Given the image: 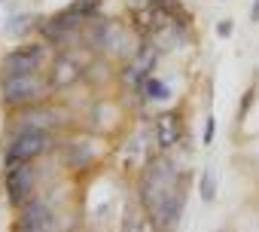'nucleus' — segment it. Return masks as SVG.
Segmentation results:
<instances>
[{
	"label": "nucleus",
	"mask_w": 259,
	"mask_h": 232,
	"mask_svg": "<svg viewBox=\"0 0 259 232\" xmlns=\"http://www.w3.org/2000/svg\"><path fill=\"white\" fill-rule=\"evenodd\" d=\"M61 123V116H58V110H31V113H25L22 120H16L13 123V129L16 132H31V129H55Z\"/></svg>",
	"instance_id": "10"
},
{
	"label": "nucleus",
	"mask_w": 259,
	"mask_h": 232,
	"mask_svg": "<svg viewBox=\"0 0 259 232\" xmlns=\"http://www.w3.org/2000/svg\"><path fill=\"white\" fill-rule=\"evenodd\" d=\"M82 73V58L79 55H61L52 67V86H67Z\"/></svg>",
	"instance_id": "12"
},
{
	"label": "nucleus",
	"mask_w": 259,
	"mask_h": 232,
	"mask_svg": "<svg viewBox=\"0 0 259 232\" xmlns=\"http://www.w3.org/2000/svg\"><path fill=\"white\" fill-rule=\"evenodd\" d=\"M98 7H101V0H73V4H70V10H73L79 19H92V16H98Z\"/></svg>",
	"instance_id": "15"
},
{
	"label": "nucleus",
	"mask_w": 259,
	"mask_h": 232,
	"mask_svg": "<svg viewBox=\"0 0 259 232\" xmlns=\"http://www.w3.org/2000/svg\"><path fill=\"white\" fill-rule=\"evenodd\" d=\"M180 177H183V174H180L177 162H171V159H153V162L144 168V174H141V189H138L141 205H144L147 211H153V208L159 205V199H162Z\"/></svg>",
	"instance_id": "1"
},
{
	"label": "nucleus",
	"mask_w": 259,
	"mask_h": 232,
	"mask_svg": "<svg viewBox=\"0 0 259 232\" xmlns=\"http://www.w3.org/2000/svg\"><path fill=\"white\" fill-rule=\"evenodd\" d=\"M183 138V123H180V116L177 113H162L159 116V123H156V141L159 147H174L177 141Z\"/></svg>",
	"instance_id": "9"
},
{
	"label": "nucleus",
	"mask_w": 259,
	"mask_h": 232,
	"mask_svg": "<svg viewBox=\"0 0 259 232\" xmlns=\"http://www.w3.org/2000/svg\"><path fill=\"white\" fill-rule=\"evenodd\" d=\"M217 31H220V37H229V34H232V22H220Z\"/></svg>",
	"instance_id": "20"
},
{
	"label": "nucleus",
	"mask_w": 259,
	"mask_h": 232,
	"mask_svg": "<svg viewBox=\"0 0 259 232\" xmlns=\"http://www.w3.org/2000/svg\"><path fill=\"white\" fill-rule=\"evenodd\" d=\"M250 19H253V22H259V0L253 4V10H250Z\"/></svg>",
	"instance_id": "21"
},
{
	"label": "nucleus",
	"mask_w": 259,
	"mask_h": 232,
	"mask_svg": "<svg viewBox=\"0 0 259 232\" xmlns=\"http://www.w3.org/2000/svg\"><path fill=\"white\" fill-rule=\"evenodd\" d=\"M213 135H217V123H213V116H210V120L204 123V138L201 141L204 144H213Z\"/></svg>",
	"instance_id": "18"
},
{
	"label": "nucleus",
	"mask_w": 259,
	"mask_h": 232,
	"mask_svg": "<svg viewBox=\"0 0 259 232\" xmlns=\"http://www.w3.org/2000/svg\"><path fill=\"white\" fill-rule=\"evenodd\" d=\"M141 92H144V98H150V101H165V98L171 95V89H168L162 80H147V83L141 86Z\"/></svg>",
	"instance_id": "14"
},
{
	"label": "nucleus",
	"mask_w": 259,
	"mask_h": 232,
	"mask_svg": "<svg viewBox=\"0 0 259 232\" xmlns=\"http://www.w3.org/2000/svg\"><path fill=\"white\" fill-rule=\"evenodd\" d=\"M31 186H34V171L28 162L7 165V199L13 208H22L31 199Z\"/></svg>",
	"instance_id": "6"
},
{
	"label": "nucleus",
	"mask_w": 259,
	"mask_h": 232,
	"mask_svg": "<svg viewBox=\"0 0 259 232\" xmlns=\"http://www.w3.org/2000/svg\"><path fill=\"white\" fill-rule=\"evenodd\" d=\"M119 31L113 28V22H107V19H101V16H92V28H89V34H85V40H89V46L92 49H107V46H113V37H116Z\"/></svg>",
	"instance_id": "11"
},
{
	"label": "nucleus",
	"mask_w": 259,
	"mask_h": 232,
	"mask_svg": "<svg viewBox=\"0 0 259 232\" xmlns=\"http://www.w3.org/2000/svg\"><path fill=\"white\" fill-rule=\"evenodd\" d=\"M250 101H253V89H247V95H244V101H241V110H238V120H244V116H247V107H250Z\"/></svg>",
	"instance_id": "19"
},
{
	"label": "nucleus",
	"mask_w": 259,
	"mask_h": 232,
	"mask_svg": "<svg viewBox=\"0 0 259 232\" xmlns=\"http://www.w3.org/2000/svg\"><path fill=\"white\" fill-rule=\"evenodd\" d=\"M183 199H186V186H183V177L159 199V205L150 211V223L156 226V232H171L183 214Z\"/></svg>",
	"instance_id": "3"
},
{
	"label": "nucleus",
	"mask_w": 259,
	"mask_h": 232,
	"mask_svg": "<svg viewBox=\"0 0 259 232\" xmlns=\"http://www.w3.org/2000/svg\"><path fill=\"white\" fill-rule=\"evenodd\" d=\"M67 162H70L73 168L89 165V162H92V147H89V144H70V147H67Z\"/></svg>",
	"instance_id": "13"
},
{
	"label": "nucleus",
	"mask_w": 259,
	"mask_h": 232,
	"mask_svg": "<svg viewBox=\"0 0 259 232\" xmlns=\"http://www.w3.org/2000/svg\"><path fill=\"white\" fill-rule=\"evenodd\" d=\"M79 22H82V19H79V16H76L70 7H67L64 13H58V16H52L49 22H43L40 34H43L49 43H64V40H67V34L79 28Z\"/></svg>",
	"instance_id": "8"
},
{
	"label": "nucleus",
	"mask_w": 259,
	"mask_h": 232,
	"mask_svg": "<svg viewBox=\"0 0 259 232\" xmlns=\"http://www.w3.org/2000/svg\"><path fill=\"white\" fill-rule=\"evenodd\" d=\"M28 28H31V16H13L10 25H7V31H10L13 37H16V34H25Z\"/></svg>",
	"instance_id": "17"
},
{
	"label": "nucleus",
	"mask_w": 259,
	"mask_h": 232,
	"mask_svg": "<svg viewBox=\"0 0 259 232\" xmlns=\"http://www.w3.org/2000/svg\"><path fill=\"white\" fill-rule=\"evenodd\" d=\"M43 55H46V49L40 43L19 46L16 52H10L4 58V73H37V67L43 64Z\"/></svg>",
	"instance_id": "7"
},
{
	"label": "nucleus",
	"mask_w": 259,
	"mask_h": 232,
	"mask_svg": "<svg viewBox=\"0 0 259 232\" xmlns=\"http://www.w3.org/2000/svg\"><path fill=\"white\" fill-rule=\"evenodd\" d=\"M52 147V138H49V129H31V132H16V138L10 141L7 147V165H19V162H28L40 153H46Z\"/></svg>",
	"instance_id": "2"
},
{
	"label": "nucleus",
	"mask_w": 259,
	"mask_h": 232,
	"mask_svg": "<svg viewBox=\"0 0 259 232\" xmlns=\"http://www.w3.org/2000/svg\"><path fill=\"white\" fill-rule=\"evenodd\" d=\"M201 199L207 205L217 199V180H213V171L210 168H204V174H201Z\"/></svg>",
	"instance_id": "16"
},
{
	"label": "nucleus",
	"mask_w": 259,
	"mask_h": 232,
	"mask_svg": "<svg viewBox=\"0 0 259 232\" xmlns=\"http://www.w3.org/2000/svg\"><path fill=\"white\" fill-rule=\"evenodd\" d=\"M13 232H55L52 229V211L43 199H28L22 205L19 220L13 223Z\"/></svg>",
	"instance_id": "5"
},
{
	"label": "nucleus",
	"mask_w": 259,
	"mask_h": 232,
	"mask_svg": "<svg viewBox=\"0 0 259 232\" xmlns=\"http://www.w3.org/2000/svg\"><path fill=\"white\" fill-rule=\"evenodd\" d=\"M43 92L46 89L34 73H4V80H0V95H4V101L10 107H22L34 98H40Z\"/></svg>",
	"instance_id": "4"
}]
</instances>
